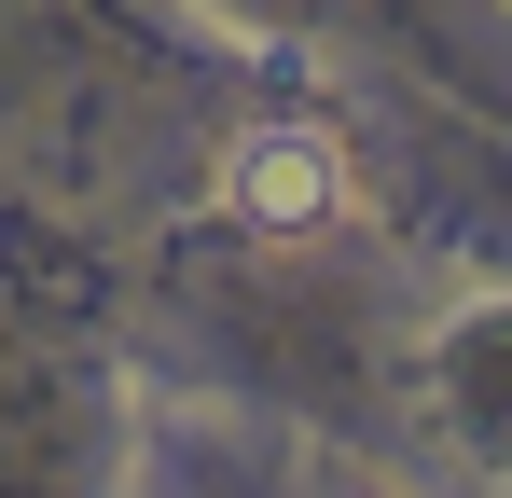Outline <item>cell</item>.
Returning a JSON list of instances; mask_svg holds the SVG:
<instances>
[{
  "label": "cell",
  "instance_id": "1",
  "mask_svg": "<svg viewBox=\"0 0 512 498\" xmlns=\"http://www.w3.org/2000/svg\"><path fill=\"white\" fill-rule=\"evenodd\" d=\"M222 208L263 222V236H305V222L333 208V139H305V125H250V139L222 153Z\"/></svg>",
  "mask_w": 512,
  "mask_h": 498
}]
</instances>
